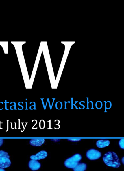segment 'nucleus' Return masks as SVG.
I'll return each instance as SVG.
<instances>
[{
  "label": "nucleus",
  "mask_w": 124,
  "mask_h": 171,
  "mask_svg": "<svg viewBox=\"0 0 124 171\" xmlns=\"http://www.w3.org/2000/svg\"><path fill=\"white\" fill-rule=\"evenodd\" d=\"M103 161L108 166L117 168L121 166L120 161L116 153L112 151H109L104 155Z\"/></svg>",
  "instance_id": "nucleus-1"
},
{
  "label": "nucleus",
  "mask_w": 124,
  "mask_h": 171,
  "mask_svg": "<svg viewBox=\"0 0 124 171\" xmlns=\"http://www.w3.org/2000/svg\"><path fill=\"white\" fill-rule=\"evenodd\" d=\"M82 159L81 155L77 154L67 159L64 162V165L67 168L73 169L79 163Z\"/></svg>",
  "instance_id": "nucleus-2"
},
{
  "label": "nucleus",
  "mask_w": 124,
  "mask_h": 171,
  "mask_svg": "<svg viewBox=\"0 0 124 171\" xmlns=\"http://www.w3.org/2000/svg\"><path fill=\"white\" fill-rule=\"evenodd\" d=\"M87 158L90 160L98 159L101 157V153L95 149H91L87 151L86 154Z\"/></svg>",
  "instance_id": "nucleus-3"
},
{
  "label": "nucleus",
  "mask_w": 124,
  "mask_h": 171,
  "mask_svg": "<svg viewBox=\"0 0 124 171\" xmlns=\"http://www.w3.org/2000/svg\"><path fill=\"white\" fill-rule=\"evenodd\" d=\"M11 164L9 158L4 157H0V168H5L9 167Z\"/></svg>",
  "instance_id": "nucleus-4"
},
{
  "label": "nucleus",
  "mask_w": 124,
  "mask_h": 171,
  "mask_svg": "<svg viewBox=\"0 0 124 171\" xmlns=\"http://www.w3.org/2000/svg\"><path fill=\"white\" fill-rule=\"evenodd\" d=\"M47 153L45 151H40L36 155H32L30 158L32 160H39L45 159L47 157Z\"/></svg>",
  "instance_id": "nucleus-5"
},
{
  "label": "nucleus",
  "mask_w": 124,
  "mask_h": 171,
  "mask_svg": "<svg viewBox=\"0 0 124 171\" xmlns=\"http://www.w3.org/2000/svg\"><path fill=\"white\" fill-rule=\"evenodd\" d=\"M29 166L32 170L35 171L40 168L41 164L37 161L32 159L29 162Z\"/></svg>",
  "instance_id": "nucleus-6"
},
{
  "label": "nucleus",
  "mask_w": 124,
  "mask_h": 171,
  "mask_svg": "<svg viewBox=\"0 0 124 171\" xmlns=\"http://www.w3.org/2000/svg\"><path fill=\"white\" fill-rule=\"evenodd\" d=\"M45 141L44 139L42 138H35L30 140V143L32 146H40Z\"/></svg>",
  "instance_id": "nucleus-7"
},
{
  "label": "nucleus",
  "mask_w": 124,
  "mask_h": 171,
  "mask_svg": "<svg viewBox=\"0 0 124 171\" xmlns=\"http://www.w3.org/2000/svg\"><path fill=\"white\" fill-rule=\"evenodd\" d=\"M110 142L108 140H101L97 141L96 145L98 148H103L109 146Z\"/></svg>",
  "instance_id": "nucleus-8"
},
{
  "label": "nucleus",
  "mask_w": 124,
  "mask_h": 171,
  "mask_svg": "<svg viewBox=\"0 0 124 171\" xmlns=\"http://www.w3.org/2000/svg\"><path fill=\"white\" fill-rule=\"evenodd\" d=\"M87 166L85 163H79L74 168H73L74 171H84L86 170Z\"/></svg>",
  "instance_id": "nucleus-9"
},
{
  "label": "nucleus",
  "mask_w": 124,
  "mask_h": 171,
  "mask_svg": "<svg viewBox=\"0 0 124 171\" xmlns=\"http://www.w3.org/2000/svg\"><path fill=\"white\" fill-rule=\"evenodd\" d=\"M0 157H6L10 158V156L7 152H6L3 151H0Z\"/></svg>",
  "instance_id": "nucleus-10"
},
{
  "label": "nucleus",
  "mask_w": 124,
  "mask_h": 171,
  "mask_svg": "<svg viewBox=\"0 0 124 171\" xmlns=\"http://www.w3.org/2000/svg\"><path fill=\"white\" fill-rule=\"evenodd\" d=\"M119 144L121 149H124V139H121L119 141Z\"/></svg>",
  "instance_id": "nucleus-11"
},
{
  "label": "nucleus",
  "mask_w": 124,
  "mask_h": 171,
  "mask_svg": "<svg viewBox=\"0 0 124 171\" xmlns=\"http://www.w3.org/2000/svg\"><path fill=\"white\" fill-rule=\"evenodd\" d=\"M68 140L70 141L73 142H77L81 140L80 139H74V138H72V139H68Z\"/></svg>",
  "instance_id": "nucleus-12"
},
{
  "label": "nucleus",
  "mask_w": 124,
  "mask_h": 171,
  "mask_svg": "<svg viewBox=\"0 0 124 171\" xmlns=\"http://www.w3.org/2000/svg\"><path fill=\"white\" fill-rule=\"evenodd\" d=\"M3 139H0V146H1L3 144Z\"/></svg>",
  "instance_id": "nucleus-13"
},
{
  "label": "nucleus",
  "mask_w": 124,
  "mask_h": 171,
  "mask_svg": "<svg viewBox=\"0 0 124 171\" xmlns=\"http://www.w3.org/2000/svg\"><path fill=\"white\" fill-rule=\"evenodd\" d=\"M5 109L6 110H8L9 109H9H7V103H9V102H7V101H6V100H5Z\"/></svg>",
  "instance_id": "nucleus-14"
},
{
  "label": "nucleus",
  "mask_w": 124,
  "mask_h": 171,
  "mask_svg": "<svg viewBox=\"0 0 124 171\" xmlns=\"http://www.w3.org/2000/svg\"><path fill=\"white\" fill-rule=\"evenodd\" d=\"M18 105H19V106H20L22 107V109H19V108H18V110H23V106L21 105H20V103H19V102L18 104Z\"/></svg>",
  "instance_id": "nucleus-15"
},
{
  "label": "nucleus",
  "mask_w": 124,
  "mask_h": 171,
  "mask_svg": "<svg viewBox=\"0 0 124 171\" xmlns=\"http://www.w3.org/2000/svg\"><path fill=\"white\" fill-rule=\"evenodd\" d=\"M43 99H41V100H42V104H43V107H44V109H45V106L44 105V103H43Z\"/></svg>",
  "instance_id": "nucleus-16"
},
{
  "label": "nucleus",
  "mask_w": 124,
  "mask_h": 171,
  "mask_svg": "<svg viewBox=\"0 0 124 171\" xmlns=\"http://www.w3.org/2000/svg\"><path fill=\"white\" fill-rule=\"evenodd\" d=\"M25 103H26V109L25 110H27V102H25Z\"/></svg>",
  "instance_id": "nucleus-17"
},
{
  "label": "nucleus",
  "mask_w": 124,
  "mask_h": 171,
  "mask_svg": "<svg viewBox=\"0 0 124 171\" xmlns=\"http://www.w3.org/2000/svg\"><path fill=\"white\" fill-rule=\"evenodd\" d=\"M14 102V109L15 110H16V102Z\"/></svg>",
  "instance_id": "nucleus-18"
},
{
  "label": "nucleus",
  "mask_w": 124,
  "mask_h": 171,
  "mask_svg": "<svg viewBox=\"0 0 124 171\" xmlns=\"http://www.w3.org/2000/svg\"><path fill=\"white\" fill-rule=\"evenodd\" d=\"M0 171H5L3 168H0Z\"/></svg>",
  "instance_id": "nucleus-19"
},
{
  "label": "nucleus",
  "mask_w": 124,
  "mask_h": 171,
  "mask_svg": "<svg viewBox=\"0 0 124 171\" xmlns=\"http://www.w3.org/2000/svg\"><path fill=\"white\" fill-rule=\"evenodd\" d=\"M122 162L123 164H124V157H123L122 159Z\"/></svg>",
  "instance_id": "nucleus-20"
},
{
  "label": "nucleus",
  "mask_w": 124,
  "mask_h": 171,
  "mask_svg": "<svg viewBox=\"0 0 124 171\" xmlns=\"http://www.w3.org/2000/svg\"><path fill=\"white\" fill-rule=\"evenodd\" d=\"M8 125H7V126H8V127H7L8 130H7V131H8Z\"/></svg>",
  "instance_id": "nucleus-21"
}]
</instances>
